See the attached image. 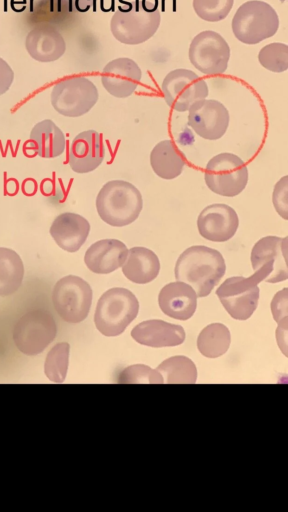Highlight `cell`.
Masks as SVG:
<instances>
[{"mask_svg": "<svg viewBox=\"0 0 288 512\" xmlns=\"http://www.w3.org/2000/svg\"><path fill=\"white\" fill-rule=\"evenodd\" d=\"M14 80V72L10 65L0 58V95L6 93Z\"/></svg>", "mask_w": 288, "mask_h": 512, "instance_id": "obj_36", "label": "cell"}, {"mask_svg": "<svg viewBox=\"0 0 288 512\" xmlns=\"http://www.w3.org/2000/svg\"><path fill=\"white\" fill-rule=\"evenodd\" d=\"M128 254L126 245L118 239H101L86 250L84 262L96 274H109L122 267Z\"/></svg>", "mask_w": 288, "mask_h": 512, "instance_id": "obj_19", "label": "cell"}, {"mask_svg": "<svg viewBox=\"0 0 288 512\" xmlns=\"http://www.w3.org/2000/svg\"><path fill=\"white\" fill-rule=\"evenodd\" d=\"M259 282L253 275L227 278L216 290L221 304L236 320H247L259 301Z\"/></svg>", "mask_w": 288, "mask_h": 512, "instance_id": "obj_12", "label": "cell"}, {"mask_svg": "<svg viewBox=\"0 0 288 512\" xmlns=\"http://www.w3.org/2000/svg\"><path fill=\"white\" fill-rule=\"evenodd\" d=\"M231 342L229 329L221 323L206 326L197 338L199 352L208 358H216L227 352Z\"/></svg>", "mask_w": 288, "mask_h": 512, "instance_id": "obj_27", "label": "cell"}, {"mask_svg": "<svg viewBox=\"0 0 288 512\" xmlns=\"http://www.w3.org/2000/svg\"><path fill=\"white\" fill-rule=\"evenodd\" d=\"M234 0H193L196 14L208 22L223 20L232 9Z\"/></svg>", "mask_w": 288, "mask_h": 512, "instance_id": "obj_32", "label": "cell"}, {"mask_svg": "<svg viewBox=\"0 0 288 512\" xmlns=\"http://www.w3.org/2000/svg\"><path fill=\"white\" fill-rule=\"evenodd\" d=\"M272 202L276 212L288 220V176L280 178L274 186Z\"/></svg>", "mask_w": 288, "mask_h": 512, "instance_id": "obj_34", "label": "cell"}, {"mask_svg": "<svg viewBox=\"0 0 288 512\" xmlns=\"http://www.w3.org/2000/svg\"><path fill=\"white\" fill-rule=\"evenodd\" d=\"M57 326L53 316L44 310L30 311L23 315L13 329L16 347L24 354L41 353L55 338Z\"/></svg>", "mask_w": 288, "mask_h": 512, "instance_id": "obj_10", "label": "cell"}, {"mask_svg": "<svg viewBox=\"0 0 288 512\" xmlns=\"http://www.w3.org/2000/svg\"><path fill=\"white\" fill-rule=\"evenodd\" d=\"M120 383H164L162 375L149 366L136 364L126 367L120 374Z\"/></svg>", "mask_w": 288, "mask_h": 512, "instance_id": "obj_33", "label": "cell"}, {"mask_svg": "<svg viewBox=\"0 0 288 512\" xmlns=\"http://www.w3.org/2000/svg\"><path fill=\"white\" fill-rule=\"evenodd\" d=\"M30 142L35 152L42 158L58 157L66 147L64 133L50 119L42 120L32 128Z\"/></svg>", "mask_w": 288, "mask_h": 512, "instance_id": "obj_24", "label": "cell"}, {"mask_svg": "<svg viewBox=\"0 0 288 512\" xmlns=\"http://www.w3.org/2000/svg\"><path fill=\"white\" fill-rule=\"evenodd\" d=\"M288 237L265 236L251 250V265L260 283H277L288 278Z\"/></svg>", "mask_w": 288, "mask_h": 512, "instance_id": "obj_7", "label": "cell"}, {"mask_svg": "<svg viewBox=\"0 0 288 512\" xmlns=\"http://www.w3.org/2000/svg\"><path fill=\"white\" fill-rule=\"evenodd\" d=\"M229 58V45L217 32L211 30L200 32L190 43V62L206 75L223 74L227 69Z\"/></svg>", "mask_w": 288, "mask_h": 512, "instance_id": "obj_11", "label": "cell"}, {"mask_svg": "<svg viewBox=\"0 0 288 512\" xmlns=\"http://www.w3.org/2000/svg\"><path fill=\"white\" fill-rule=\"evenodd\" d=\"M138 311L139 302L136 296L126 288L114 287L99 298L94 323L104 336H118L136 318Z\"/></svg>", "mask_w": 288, "mask_h": 512, "instance_id": "obj_4", "label": "cell"}, {"mask_svg": "<svg viewBox=\"0 0 288 512\" xmlns=\"http://www.w3.org/2000/svg\"><path fill=\"white\" fill-rule=\"evenodd\" d=\"M158 304L162 312L177 320H188L197 307L195 290L182 281L166 284L159 292Z\"/></svg>", "mask_w": 288, "mask_h": 512, "instance_id": "obj_20", "label": "cell"}, {"mask_svg": "<svg viewBox=\"0 0 288 512\" xmlns=\"http://www.w3.org/2000/svg\"><path fill=\"white\" fill-rule=\"evenodd\" d=\"M49 232L61 249L74 253L82 247L88 238L90 223L77 213L64 212L53 220Z\"/></svg>", "mask_w": 288, "mask_h": 512, "instance_id": "obj_18", "label": "cell"}, {"mask_svg": "<svg viewBox=\"0 0 288 512\" xmlns=\"http://www.w3.org/2000/svg\"><path fill=\"white\" fill-rule=\"evenodd\" d=\"M239 227L236 211L227 204L214 203L206 206L198 215L197 228L200 236L212 242L230 240Z\"/></svg>", "mask_w": 288, "mask_h": 512, "instance_id": "obj_15", "label": "cell"}, {"mask_svg": "<svg viewBox=\"0 0 288 512\" xmlns=\"http://www.w3.org/2000/svg\"><path fill=\"white\" fill-rule=\"evenodd\" d=\"M24 278V264L13 249L0 247V296L15 293Z\"/></svg>", "mask_w": 288, "mask_h": 512, "instance_id": "obj_26", "label": "cell"}, {"mask_svg": "<svg viewBox=\"0 0 288 512\" xmlns=\"http://www.w3.org/2000/svg\"><path fill=\"white\" fill-rule=\"evenodd\" d=\"M122 272L133 283L147 284L158 276L160 260L155 252L146 247H132L128 249Z\"/></svg>", "mask_w": 288, "mask_h": 512, "instance_id": "obj_23", "label": "cell"}, {"mask_svg": "<svg viewBox=\"0 0 288 512\" xmlns=\"http://www.w3.org/2000/svg\"><path fill=\"white\" fill-rule=\"evenodd\" d=\"M59 10H61L63 3L67 5L68 11H77L84 13L92 9L96 10L97 0H55Z\"/></svg>", "mask_w": 288, "mask_h": 512, "instance_id": "obj_35", "label": "cell"}, {"mask_svg": "<svg viewBox=\"0 0 288 512\" xmlns=\"http://www.w3.org/2000/svg\"><path fill=\"white\" fill-rule=\"evenodd\" d=\"M258 60L269 71L283 72L288 69V46L283 43L268 44L260 50Z\"/></svg>", "mask_w": 288, "mask_h": 512, "instance_id": "obj_30", "label": "cell"}, {"mask_svg": "<svg viewBox=\"0 0 288 512\" xmlns=\"http://www.w3.org/2000/svg\"><path fill=\"white\" fill-rule=\"evenodd\" d=\"M150 165L158 177L171 180L182 173L185 159L175 143L167 139L160 141L152 149Z\"/></svg>", "mask_w": 288, "mask_h": 512, "instance_id": "obj_25", "label": "cell"}, {"mask_svg": "<svg viewBox=\"0 0 288 512\" xmlns=\"http://www.w3.org/2000/svg\"><path fill=\"white\" fill-rule=\"evenodd\" d=\"M25 47L29 55L36 61L52 62L65 53L66 43L55 27L49 24H40L27 34Z\"/></svg>", "mask_w": 288, "mask_h": 512, "instance_id": "obj_21", "label": "cell"}, {"mask_svg": "<svg viewBox=\"0 0 288 512\" xmlns=\"http://www.w3.org/2000/svg\"><path fill=\"white\" fill-rule=\"evenodd\" d=\"M98 89L85 76H72L57 82L51 92V104L61 115L80 117L98 101Z\"/></svg>", "mask_w": 288, "mask_h": 512, "instance_id": "obj_8", "label": "cell"}, {"mask_svg": "<svg viewBox=\"0 0 288 512\" xmlns=\"http://www.w3.org/2000/svg\"><path fill=\"white\" fill-rule=\"evenodd\" d=\"M95 203L99 217L113 227H124L133 223L143 208L140 191L125 180H111L105 183Z\"/></svg>", "mask_w": 288, "mask_h": 512, "instance_id": "obj_3", "label": "cell"}, {"mask_svg": "<svg viewBox=\"0 0 288 512\" xmlns=\"http://www.w3.org/2000/svg\"><path fill=\"white\" fill-rule=\"evenodd\" d=\"M225 272L226 263L222 254L204 245L185 249L174 268L176 280L190 285L197 297L208 296Z\"/></svg>", "mask_w": 288, "mask_h": 512, "instance_id": "obj_1", "label": "cell"}, {"mask_svg": "<svg viewBox=\"0 0 288 512\" xmlns=\"http://www.w3.org/2000/svg\"><path fill=\"white\" fill-rule=\"evenodd\" d=\"M104 154V143L99 132L95 130L80 132L73 139L69 148V166L79 174L92 172L100 166Z\"/></svg>", "mask_w": 288, "mask_h": 512, "instance_id": "obj_16", "label": "cell"}, {"mask_svg": "<svg viewBox=\"0 0 288 512\" xmlns=\"http://www.w3.org/2000/svg\"><path fill=\"white\" fill-rule=\"evenodd\" d=\"M92 295L91 286L87 281L76 275H67L54 285L52 302L64 321L79 323L90 311Z\"/></svg>", "mask_w": 288, "mask_h": 512, "instance_id": "obj_9", "label": "cell"}, {"mask_svg": "<svg viewBox=\"0 0 288 512\" xmlns=\"http://www.w3.org/2000/svg\"><path fill=\"white\" fill-rule=\"evenodd\" d=\"M164 382L172 384H194L197 379V369L192 360L186 356H173L164 360L156 369Z\"/></svg>", "mask_w": 288, "mask_h": 512, "instance_id": "obj_28", "label": "cell"}, {"mask_svg": "<svg viewBox=\"0 0 288 512\" xmlns=\"http://www.w3.org/2000/svg\"><path fill=\"white\" fill-rule=\"evenodd\" d=\"M162 92L168 106L178 112H184L196 101L205 99L209 90L204 79L191 70L180 68L165 76Z\"/></svg>", "mask_w": 288, "mask_h": 512, "instance_id": "obj_13", "label": "cell"}, {"mask_svg": "<svg viewBox=\"0 0 288 512\" xmlns=\"http://www.w3.org/2000/svg\"><path fill=\"white\" fill-rule=\"evenodd\" d=\"M132 338L139 344L150 347H172L185 340V331L180 325L152 319L139 323L131 331Z\"/></svg>", "mask_w": 288, "mask_h": 512, "instance_id": "obj_22", "label": "cell"}, {"mask_svg": "<svg viewBox=\"0 0 288 512\" xmlns=\"http://www.w3.org/2000/svg\"><path fill=\"white\" fill-rule=\"evenodd\" d=\"M288 289L285 287L278 291L271 301V311L278 323L277 341L279 347L286 354V335L288 319Z\"/></svg>", "mask_w": 288, "mask_h": 512, "instance_id": "obj_31", "label": "cell"}, {"mask_svg": "<svg viewBox=\"0 0 288 512\" xmlns=\"http://www.w3.org/2000/svg\"><path fill=\"white\" fill-rule=\"evenodd\" d=\"M235 37L245 44H257L272 37L279 28V18L275 9L260 0L243 3L232 19Z\"/></svg>", "mask_w": 288, "mask_h": 512, "instance_id": "obj_5", "label": "cell"}, {"mask_svg": "<svg viewBox=\"0 0 288 512\" xmlns=\"http://www.w3.org/2000/svg\"><path fill=\"white\" fill-rule=\"evenodd\" d=\"M69 350V344L61 342L53 346L48 352L44 372L50 381L62 383L65 380L69 364Z\"/></svg>", "mask_w": 288, "mask_h": 512, "instance_id": "obj_29", "label": "cell"}, {"mask_svg": "<svg viewBox=\"0 0 288 512\" xmlns=\"http://www.w3.org/2000/svg\"><path fill=\"white\" fill-rule=\"evenodd\" d=\"M142 72L138 64L126 57L110 61L101 74V82L106 91L114 97H129L137 89Z\"/></svg>", "mask_w": 288, "mask_h": 512, "instance_id": "obj_17", "label": "cell"}, {"mask_svg": "<svg viewBox=\"0 0 288 512\" xmlns=\"http://www.w3.org/2000/svg\"><path fill=\"white\" fill-rule=\"evenodd\" d=\"M160 21L158 0H134L118 7L111 18L110 30L119 42L136 45L150 39Z\"/></svg>", "mask_w": 288, "mask_h": 512, "instance_id": "obj_2", "label": "cell"}, {"mask_svg": "<svg viewBox=\"0 0 288 512\" xmlns=\"http://www.w3.org/2000/svg\"><path fill=\"white\" fill-rule=\"evenodd\" d=\"M188 111V125L203 139L218 140L226 133L230 116L221 102L205 98L193 103Z\"/></svg>", "mask_w": 288, "mask_h": 512, "instance_id": "obj_14", "label": "cell"}, {"mask_svg": "<svg viewBox=\"0 0 288 512\" xmlns=\"http://www.w3.org/2000/svg\"><path fill=\"white\" fill-rule=\"evenodd\" d=\"M248 168L237 155L224 152L213 156L207 163L204 179L207 187L224 197L239 195L248 183Z\"/></svg>", "mask_w": 288, "mask_h": 512, "instance_id": "obj_6", "label": "cell"}]
</instances>
